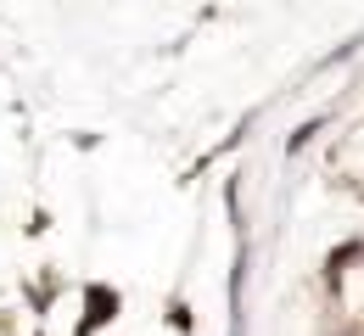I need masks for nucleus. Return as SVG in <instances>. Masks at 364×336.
Segmentation results:
<instances>
[{
    "mask_svg": "<svg viewBox=\"0 0 364 336\" xmlns=\"http://www.w3.org/2000/svg\"><path fill=\"white\" fill-rule=\"evenodd\" d=\"M353 258H364V241H342V246H336V252L325 258V281L336 286V281H342V269H348Z\"/></svg>",
    "mask_w": 364,
    "mask_h": 336,
    "instance_id": "f03ea898",
    "label": "nucleus"
},
{
    "mask_svg": "<svg viewBox=\"0 0 364 336\" xmlns=\"http://www.w3.org/2000/svg\"><path fill=\"white\" fill-rule=\"evenodd\" d=\"M319 129H325V118H314V124H297V129H291V141H286V151H291V157H297V151H303V146L314 141Z\"/></svg>",
    "mask_w": 364,
    "mask_h": 336,
    "instance_id": "7ed1b4c3",
    "label": "nucleus"
},
{
    "mask_svg": "<svg viewBox=\"0 0 364 336\" xmlns=\"http://www.w3.org/2000/svg\"><path fill=\"white\" fill-rule=\"evenodd\" d=\"M118 308H124L118 286H107V281L85 286V320H79V331H73V336H95L101 325H112V320H118Z\"/></svg>",
    "mask_w": 364,
    "mask_h": 336,
    "instance_id": "f257e3e1",
    "label": "nucleus"
},
{
    "mask_svg": "<svg viewBox=\"0 0 364 336\" xmlns=\"http://www.w3.org/2000/svg\"><path fill=\"white\" fill-rule=\"evenodd\" d=\"M168 325H174V331H191V308H185V303H180V297H174V303H168Z\"/></svg>",
    "mask_w": 364,
    "mask_h": 336,
    "instance_id": "20e7f679",
    "label": "nucleus"
}]
</instances>
